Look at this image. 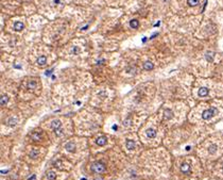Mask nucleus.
Here are the masks:
<instances>
[{
  "instance_id": "obj_11",
  "label": "nucleus",
  "mask_w": 223,
  "mask_h": 180,
  "mask_svg": "<svg viewBox=\"0 0 223 180\" xmlns=\"http://www.w3.org/2000/svg\"><path fill=\"white\" fill-rule=\"evenodd\" d=\"M153 67H154L153 63H151V62H149V61H147V62L144 63V68H145L146 70H151V69H153Z\"/></svg>"
},
{
  "instance_id": "obj_25",
  "label": "nucleus",
  "mask_w": 223,
  "mask_h": 180,
  "mask_svg": "<svg viewBox=\"0 0 223 180\" xmlns=\"http://www.w3.org/2000/svg\"><path fill=\"white\" fill-rule=\"evenodd\" d=\"M39 137H41V134H39V133H33L32 134V138L34 139V140H38Z\"/></svg>"
},
{
  "instance_id": "obj_12",
  "label": "nucleus",
  "mask_w": 223,
  "mask_h": 180,
  "mask_svg": "<svg viewBox=\"0 0 223 180\" xmlns=\"http://www.w3.org/2000/svg\"><path fill=\"white\" fill-rule=\"evenodd\" d=\"M9 101V96L8 95H1V99H0V105L1 106H6Z\"/></svg>"
},
{
  "instance_id": "obj_2",
  "label": "nucleus",
  "mask_w": 223,
  "mask_h": 180,
  "mask_svg": "<svg viewBox=\"0 0 223 180\" xmlns=\"http://www.w3.org/2000/svg\"><path fill=\"white\" fill-rule=\"evenodd\" d=\"M218 113V110L216 108H210V109L205 110L202 113V118L203 119H210L212 116H215Z\"/></svg>"
},
{
  "instance_id": "obj_4",
  "label": "nucleus",
  "mask_w": 223,
  "mask_h": 180,
  "mask_svg": "<svg viewBox=\"0 0 223 180\" xmlns=\"http://www.w3.org/2000/svg\"><path fill=\"white\" fill-rule=\"evenodd\" d=\"M96 143H97L99 146H104L105 144L107 143V139H106L105 137H99V138L97 139Z\"/></svg>"
},
{
  "instance_id": "obj_16",
  "label": "nucleus",
  "mask_w": 223,
  "mask_h": 180,
  "mask_svg": "<svg viewBox=\"0 0 223 180\" xmlns=\"http://www.w3.org/2000/svg\"><path fill=\"white\" fill-rule=\"evenodd\" d=\"M200 2V0H187V3H188L189 7H195L198 6Z\"/></svg>"
},
{
  "instance_id": "obj_5",
  "label": "nucleus",
  "mask_w": 223,
  "mask_h": 180,
  "mask_svg": "<svg viewBox=\"0 0 223 180\" xmlns=\"http://www.w3.org/2000/svg\"><path fill=\"white\" fill-rule=\"evenodd\" d=\"M65 148H66V150L67 151H69V152H73L74 150H75V145L72 143V142H69V143H67L66 145H65Z\"/></svg>"
},
{
  "instance_id": "obj_14",
  "label": "nucleus",
  "mask_w": 223,
  "mask_h": 180,
  "mask_svg": "<svg viewBox=\"0 0 223 180\" xmlns=\"http://www.w3.org/2000/svg\"><path fill=\"white\" fill-rule=\"evenodd\" d=\"M47 178L49 180H55L56 179V174L54 172H52V170H50V172L47 173Z\"/></svg>"
},
{
  "instance_id": "obj_20",
  "label": "nucleus",
  "mask_w": 223,
  "mask_h": 180,
  "mask_svg": "<svg viewBox=\"0 0 223 180\" xmlns=\"http://www.w3.org/2000/svg\"><path fill=\"white\" fill-rule=\"evenodd\" d=\"M36 87V82L35 81H31L28 84V88H35Z\"/></svg>"
},
{
  "instance_id": "obj_8",
  "label": "nucleus",
  "mask_w": 223,
  "mask_h": 180,
  "mask_svg": "<svg viewBox=\"0 0 223 180\" xmlns=\"http://www.w3.org/2000/svg\"><path fill=\"white\" fill-rule=\"evenodd\" d=\"M22 29H24V24L20 21H16L14 24V30L17 31V32H19V31H21Z\"/></svg>"
},
{
  "instance_id": "obj_9",
  "label": "nucleus",
  "mask_w": 223,
  "mask_h": 180,
  "mask_svg": "<svg viewBox=\"0 0 223 180\" xmlns=\"http://www.w3.org/2000/svg\"><path fill=\"white\" fill-rule=\"evenodd\" d=\"M147 137L150 138V139L155 138V137H156V131H155V129H153V128L148 129V131H147Z\"/></svg>"
},
{
  "instance_id": "obj_17",
  "label": "nucleus",
  "mask_w": 223,
  "mask_h": 180,
  "mask_svg": "<svg viewBox=\"0 0 223 180\" xmlns=\"http://www.w3.org/2000/svg\"><path fill=\"white\" fill-rule=\"evenodd\" d=\"M217 149H218V147H217V145H210L209 146V148H208V151H209V154H215V152L217 151Z\"/></svg>"
},
{
  "instance_id": "obj_10",
  "label": "nucleus",
  "mask_w": 223,
  "mask_h": 180,
  "mask_svg": "<svg viewBox=\"0 0 223 180\" xmlns=\"http://www.w3.org/2000/svg\"><path fill=\"white\" fill-rule=\"evenodd\" d=\"M61 121L59 120V119H55V120H53L52 123H51V128L52 129H54V130H56V129H59V128H61Z\"/></svg>"
},
{
  "instance_id": "obj_19",
  "label": "nucleus",
  "mask_w": 223,
  "mask_h": 180,
  "mask_svg": "<svg viewBox=\"0 0 223 180\" xmlns=\"http://www.w3.org/2000/svg\"><path fill=\"white\" fill-rule=\"evenodd\" d=\"M37 155H38V151H37L36 149H33V150H31V152H30V156H31V158H36V157H37Z\"/></svg>"
},
{
  "instance_id": "obj_18",
  "label": "nucleus",
  "mask_w": 223,
  "mask_h": 180,
  "mask_svg": "<svg viewBox=\"0 0 223 180\" xmlns=\"http://www.w3.org/2000/svg\"><path fill=\"white\" fill-rule=\"evenodd\" d=\"M172 112L170 111V110H167L166 112H165V117H166L167 119H169V118H171L172 117Z\"/></svg>"
},
{
  "instance_id": "obj_23",
  "label": "nucleus",
  "mask_w": 223,
  "mask_h": 180,
  "mask_svg": "<svg viewBox=\"0 0 223 180\" xmlns=\"http://www.w3.org/2000/svg\"><path fill=\"white\" fill-rule=\"evenodd\" d=\"M8 123H9V125H10V126H14V125L16 124V119L10 118V119H9V121H8Z\"/></svg>"
},
{
  "instance_id": "obj_21",
  "label": "nucleus",
  "mask_w": 223,
  "mask_h": 180,
  "mask_svg": "<svg viewBox=\"0 0 223 180\" xmlns=\"http://www.w3.org/2000/svg\"><path fill=\"white\" fill-rule=\"evenodd\" d=\"M212 58H213V55H212L211 52H210V53L208 52L207 55H206V59H207V60H208L209 62H211V61H212Z\"/></svg>"
},
{
  "instance_id": "obj_13",
  "label": "nucleus",
  "mask_w": 223,
  "mask_h": 180,
  "mask_svg": "<svg viewBox=\"0 0 223 180\" xmlns=\"http://www.w3.org/2000/svg\"><path fill=\"white\" fill-rule=\"evenodd\" d=\"M130 26H131V28H133V29H137L138 27H139V21H138L137 19H132L130 21Z\"/></svg>"
},
{
  "instance_id": "obj_6",
  "label": "nucleus",
  "mask_w": 223,
  "mask_h": 180,
  "mask_svg": "<svg viewBox=\"0 0 223 180\" xmlns=\"http://www.w3.org/2000/svg\"><path fill=\"white\" fill-rule=\"evenodd\" d=\"M208 93H209V91H208V88L207 87H201L200 89H199V96L200 97H205V96H207L208 95Z\"/></svg>"
},
{
  "instance_id": "obj_26",
  "label": "nucleus",
  "mask_w": 223,
  "mask_h": 180,
  "mask_svg": "<svg viewBox=\"0 0 223 180\" xmlns=\"http://www.w3.org/2000/svg\"><path fill=\"white\" fill-rule=\"evenodd\" d=\"M51 73H52V69H50V70H47V73H46V75H47V76H49V75H50Z\"/></svg>"
},
{
  "instance_id": "obj_3",
  "label": "nucleus",
  "mask_w": 223,
  "mask_h": 180,
  "mask_svg": "<svg viewBox=\"0 0 223 180\" xmlns=\"http://www.w3.org/2000/svg\"><path fill=\"white\" fill-rule=\"evenodd\" d=\"M181 172L184 174H188L190 173V165L188 163H183L181 165Z\"/></svg>"
},
{
  "instance_id": "obj_24",
  "label": "nucleus",
  "mask_w": 223,
  "mask_h": 180,
  "mask_svg": "<svg viewBox=\"0 0 223 180\" xmlns=\"http://www.w3.org/2000/svg\"><path fill=\"white\" fill-rule=\"evenodd\" d=\"M62 133H63V130H62V129H60V128H59V129H56V130H55V134H56L57 137L62 136Z\"/></svg>"
},
{
  "instance_id": "obj_15",
  "label": "nucleus",
  "mask_w": 223,
  "mask_h": 180,
  "mask_svg": "<svg viewBox=\"0 0 223 180\" xmlns=\"http://www.w3.org/2000/svg\"><path fill=\"white\" fill-rule=\"evenodd\" d=\"M127 148L130 149V150L134 149V148H135V143H134L132 140H128L127 141Z\"/></svg>"
},
{
  "instance_id": "obj_1",
  "label": "nucleus",
  "mask_w": 223,
  "mask_h": 180,
  "mask_svg": "<svg viewBox=\"0 0 223 180\" xmlns=\"http://www.w3.org/2000/svg\"><path fill=\"white\" fill-rule=\"evenodd\" d=\"M90 168H91L92 172L96 173V174H102V173H104L106 170L105 165L102 163V162H95V163L91 165Z\"/></svg>"
},
{
  "instance_id": "obj_22",
  "label": "nucleus",
  "mask_w": 223,
  "mask_h": 180,
  "mask_svg": "<svg viewBox=\"0 0 223 180\" xmlns=\"http://www.w3.org/2000/svg\"><path fill=\"white\" fill-rule=\"evenodd\" d=\"M79 51H80V49H79V47H77V46H74V47L72 48V53H73V55H78V53H79Z\"/></svg>"
},
{
  "instance_id": "obj_7",
  "label": "nucleus",
  "mask_w": 223,
  "mask_h": 180,
  "mask_svg": "<svg viewBox=\"0 0 223 180\" xmlns=\"http://www.w3.org/2000/svg\"><path fill=\"white\" fill-rule=\"evenodd\" d=\"M36 62H37V64H38L39 66H44V65L47 63V58L45 57V56H41V57H39L38 59H37Z\"/></svg>"
}]
</instances>
